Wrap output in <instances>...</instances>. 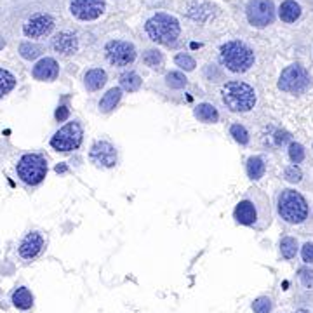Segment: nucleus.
<instances>
[{
    "label": "nucleus",
    "mask_w": 313,
    "mask_h": 313,
    "mask_svg": "<svg viewBox=\"0 0 313 313\" xmlns=\"http://www.w3.org/2000/svg\"><path fill=\"white\" fill-rule=\"evenodd\" d=\"M219 61L233 73H246L254 65V52L240 40H230L219 49Z\"/></svg>",
    "instance_id": "nucleus-1"
},
{
    "label": "nucleus",
    "mask_w": 313,
    "mask_h": 313,
    "mask_svg": "<svg viewBox=\"0 0 313 313\" xmlns=\"http://www.w3.org/2000/svg\"><path fill=\"white\" fill-rule=\"evenodd\" d=\"M223 103L230 112L244 113L256 106V91L242 80H231L221 89Z\"/></svg>",
    "instance_id": "nucleus-2"
},
{
    "label": "nucleus",
    "mask_w": 313,
    "mask_h": 313,
    "mask_svg": "<svg viewBox=\"0 0 313 313\" xmlns=\"http://www.w3.org/2000/svg\"><path fill=\"white\" fill-rule=\"evenodd\" d=\"M146 33L157 44H164V46H172L176 44L178 37L181 33V26L178 19L165 13L155 14L153 17L146 21Z\"/></svg>",
    "instance_id": "nucleus-3"
},
{
    "label": "nucleus",
    "mask_w": 313,
    "mask_h": 313,
    "mask_svg": "<svg viewBox=\"0 0 313 313\" xmlns=\"http://www.w3.org/2000/svg\"><path fill=\"white\" fill-rule=\"evenodd\" d=\"M280 217L292 225H299L308 217V204L305 197L296 190H282L279 195Z\"/></svg>",
    "instance_id": "nucleus-4"
},
{
    "label": "nucleus",
    "mask_w": 313,
    "mask_h": 313,
    "mask_svg": "<svg viewBox=\"0 0 313 313\" xmlns=\"http://www.w3.org/2000/svg\"><path fill=\"white\" fill-rule=\"evenodd\" d=\"M17 178L25 184H35L42 183L46 180L47 174V162L46 159L38 153H26L19 159L16 165Z\"/></svg>",
    "instance_id": "nucleus-5"
},
{
    "label": "nucleus",
    "mask_w": 313,
    "mask_h": 313,
    "mask_svg": "<svg viewBox=\"0 0 313 313\" xmlns=\"http://www.w3.org/2000/svg\"><path fill=\"white\" fill-rule=\"evenodd\" d=\"M312 85V77L310 73L301 66V65H291L287 66L279 79V89L291 94H303Z\"/></svg>",
    "instance_id": "nucleus-6"
},
{
    "label": "nucleus",
    "mask_w": 313,
    "mask_h": 313,
    "mask_svg": "<svg viewBox=\"0 0 313 313\" xmlns=\"http://www.w3.org/2000/svg\"><path fill=\"white\" fill-rule=\"evenodd\" d=\"M82 138H83L82 125L73 120V122H68L66 125H63L61 129L52 136L50 146L58 151H73L80 146Z\"/></svg>",
    "instance_id": "nucleus-7"
},
{
    "label": "nucleus",
    "mask_w": 313,
    "mask_h": 313,
    "mask_svg": "<svg viewBox=\"0 0 313 313\" xmlns=\"http://www.w3.org/2000/svg\"><path fill=\"white\" fill-rule=\"evenodd\" d=\"M246 13L250 25L256 28H264L273 23L275 7H273L271 0H249Z\"/></svg>",
    "instance_id": "nucleus-8"
},
{
    "label": "nucleus",
    "mask_w": 313,
    "mask_h": 313,
    "mask_svg": "<svg viewBox=\"0 0 313 313\" xmlns=\"http://www.w3.org/2000/svg\"><path fill=\"white\" fill-rule=\"evenodd\" d=\"M106 58L113 66H127L136 59V49L131 42L125 40H112L104 47Z\"/></svg>",
    "instance_id": "nucleus-9"
},
{
    "label": "nucleus",
    "mask_w": 313,
    "mask_h": 313,
    "mask_svg": "<svg viewBox=\"0 0 313 313\" xmlns=\"http://www.w3.org/2000/svg\"><path fill=\"white\" fill-rule=\"evenodd\" d=\"M104 0H71L70 13L80 21H92L104 13Z\"/></svg>",
    "instance_id": "nucleus-10"
},
{
    "label": "nucleus",
    "mask_w": 313,
    "mask_h": 313,
    "mask_svg": "<svg viewBox=\"0 0 313 313\" xmlns=\"http://www.w3.org/2000/svg\"><path fill=\"white\" fill-rule=\"evenodd\" d=\"M52 28H54V19L50 14H35L23 25V33L28 38H38L49 35Z\"/></svg>",
    "instance_id": "nucleus-11"
},
{
    "label": "nucleus",
    "mask_w": 313,
    "mask_h": 313,
    "mask_svg": "<svg viewBox=\"0 0 313 313\" xmlns=\"http://www.w3.org/2000/svg\"><path fill=\"white\" fill-rule=\"evenodd\" d=\"M89 159L96 165L101 167H113L117 164V150L115 146L108 141H98L92 145L89 151Z\"/></svg>",
    "instance_id": "nucleus-12"
},
{
    "label": "nucleus",
    "mask_w": 313,
    "mask_h": 313,
    "mask_svg": "<svg viewBox=\"0 0 313 313\" xmlns=\"http://www.w3.org/2000/svg\"><path fill=\"white\" fill-rule=\"evenodd\" d=\"M44 250V237L37 231H32V233L26 235L23 240H21L19 247H17V252L23 259L26 261H32L35 259L38 254Z\"/></svg>",
    "instance_id": "nucleus-13"
},
{
    "label": "nucleus",
    "mask_w": 313,
    "mask_h": 313,
    "mask_svg": "<svg viewBox=\"0 0 313 313\" xmlns=\"http://www.w3.org/2000/svg\"><path fill=\"white\" fill-rule=\"evenodd\" d=\"M32 75H33V79L42 80V82H52V80H56L59 75L58 63H56V59H52V58H42L33 66Z\"/></svg>",
    "instance_id": "nucleus-14"
},
{
    "label": "nucleus",
    "mask_w": 313,
    "mask_h": 313,
    "mask_svg": "<svg viewBox=\"0 0 313 313\" xmlns=\"http://www.w3.org/2000/svg\"><path fill=\"white\" fill-rule=\"evenodd\" d=\"M50 46H52V49H54L58 54L71 56L79 50V38H77L73 33H70V32H61V33H58L54 38H52Z\"/></svg>",
    "instance_id": "nucleus-15"
},
{
    "label": "nucleus",
    "mask_w": 313,
    "mask_h": 313,
    "mask_svg": "<svg viewBox=\"0 0 313 313\" xmlns=\"http://www.w3.org/2000/svg\"><path fill=\"white\" fill-rule=\"evenodd\" d=\"M233 217L237 219V223L240 225L250 226L258 221V211H256V205L250 200H242L238 202L237 207L233 211Z\"/></svg>",
    "instance_id": "nucleus-16"
},
{
    "label": "nucleus",
    "mask_w": 313,
    "mask_h": 313,
    "mask_svg": "<svg viewBox=\"0 0 313 313\" xmlns=\"http://www.w3.org/2000/svg\"><path fill=\"white\" fill-rule=\"evenodd\" d=\"M186 14L192 19L205 23L214 14V7L205 0H190L186 4Z\"/></svg>",
    "instance_id": "nucleus-17"
},
{
    "label": "nucleus",
    "mask_w": 313,
    "mask_h": 313,
    "mask_svg": "<svg viewBox=\"0 0 313 313\" xmlns=\"http://www.w3.org/2000/svg\"><path fill=\"white\" fill-rule=\"evenodd\" d=\"M83 83H85L87 91H99L106 83V71L101 68H91L83 75Z\"/></svg>",
    "instance_id": "nucleus-18"
},
{
    "label": "nucleus",
    "mask_w": 313,
    "mask_h": 313,
    "mask_svg": "<svg viewBox=\"0 0 313 313\" xmlns=\"http://www.w3.org/2000/svg\"><path fill=\"white\" fill-rule=\"evenodd\" d=\"M279 16L284 23H294L301 16V5L296 0H284L279 9Z\"/></svg>",
    "instance_id": "nucleus-19"
},
{
    "label": "nucleus",
    "mask_w": 313,
    "mask_h": 313,
    "mask_svg": "<svg viewBox=\"0 0 313 313\" xmlns=\"http://www.w3.org/2000/svg\"><path fill=\"white\" fill-rule=\"evenodd\" d=\"M122 98V87H113L110 89L106 94H104L103 98H101L99 101V110L103 113H110L112 110L117 108L118 101H120Z\"/></svg>",
    "instance_id": "nucleus-20"
},
{
    "label": "nucleus",
    "mask_w": 313,
    "mask_h": 313,
    "mask_svg": "<svg viewBox=\"0 0 313 313\" xmlns=\"http://www.w3.org/2000/svg\"><path fill=\"white\" fill-rule=\"evenodd\" d=\"M13 305L17 310H30L33 306V294L26 287H17L13 292Z\"/></svg>",
    "instance_id": "nucleus-21"
},
{
    "label": "nucleus",
    "mask_w": 313,
    "mask_h": 313,
    "mask_svg": "<svg viewBox=\"0 0 313 313\" xmlns=\"http://www.w3.org/2000/svg\"><path fill=\"white\" fill-rule=\"evenodd\" d=\"M195 117L200 122H205V124H216L219 120V113L213 104L202 103L195 108Z\"/></svg>",
    "instance_id": "nucleus-22"
},
{
    "label": "nucleus",
    "mask_w": 313,
    "mask_h": 313,
    "mask_svg": "<svg viewBox=\"0 0 313 313\" xmlns=\"http://www.w3.org/2000/svg\"><path fill=\"white\" fill-rule=\"evenodd\" d=\"M264 171H266V164L261 157H250L247 160V176L250 180H261L264 176Z\"/></svg>",
    "instance_id": "nucleus-23"
},
{
    "label": "nucleus",
    "mask_w": 313,
    "mask_h": 313,
    "mask_svg": "<svg viewBox=\"0 0 313 313\" xmlns=\"http://www.w3.org/2000/svg\"><path fill=\"white\" fill-rule=\"evenodd\" d=\"M141 83H143L141 77H139L136 71H125V73H122V77H120V87L127 92L139 91Z\"/></svg>",
    "instance_id": "nucleus-24"
},
{
    "label": "nucleus",
    "mask_w": 313,
    "mask_h": 313,
    "mask_svg": "<svg viewBox=\"0 0 313 313\" xmlns=\"http://www.w3.org/2000/svg\"><path fill=\"white\" fill-rule=\"evenodd\" d=\"M14 85H16V77H14L9 70L0 68V99H2L5 94H9V92L13 91Z\"/></svg>",
    "instance_id": "nucleus-25"
},
{
    "label": "nucleus",
    "mask_w": 313,
    "mask_h": 313,
    "mask_svg": "<svg viewBox=\"0 0 313 313\" xmlns=\"http://www.w3.org/2000/svg\"><path fill=\"white\" fill-rule=\"evenodd\" d=\"M42 54V47L37 44H32V42H23L19 46V56L26 61H32V59H37Z\"/></svg>",
    "instance_id": "nucleus-26"
},
{
    "label": "nucleus",
    "mask_w": 313,
    "mask_h": 313,
    "mask_svg": "<svg viewBox=\"0 0 313 313\" xmlns=\"http://www.w3.org/2000/svg\"><path fill=\"white\" fill-rule=\"evenodd\" d=\"M280 252H282V256H284L285 259L294 258V256H296V252H297L296 238H292V237H284V238H282V240H280Z\"/></svg>",
    "instance_id": "nucleus-27"
},
{
    "label": "nucleus",
    "mask_w": 313,
    "mask_h": 313,
    "mask_svg": "<svg viewBox=\"0 0 313 313\" xmlns=\"http://www.w3.org/2000/svg\"><path fill=\"white\" fill-rule=\"evenodd\" d=\"M143 63L150 68H160L164 63V58L157 49H148L145 54H143Z\"/></svg>",
    "instance_id": "nucleus-28"
},
{
    "label": "nucleus",
    "mask_w": 313,
    "mask_h": 313,
    "mask_svg": "<svg viewBox=\"0 0 313 313\" xmlns=\"http://www.w3.org/2000/svg\"><path fill=\"white\" fill-rule=\"evenodd\" d=\"M186 77L180 71H169L165 75V83L169 85L171 89H183L186 85Z\"/></svg>",
    "instance_id": "nucleus-29"
},
{
    "label": "nucleus",
    "mask_w": 313,
    "mask_h": 313,
    "mask_svg": "<svg viewBox=\"0 0 313 313\" xmlns=\"http://www.w3.org/2000/svg\"><path fill=\"white\" fill-rule=\"evenodd\" d=\"M230 134L233 136V139L238 143V145H247V143H249V132H247V129L244 125L233 124L230 127Z\"/></svg>",
    "instance_id": "nucleus-30"
},
{
    "label": "nucleus",
    "mask_w": 313,
    "mask_h": 313,
    "mask_svg": "<svg viewBox=\"0 0 313 313\" xmlns=\"http://www.w3.org/2000/svg\"><path fill=\"white\" fill-rule=\"evenodd\" d=\"M289 159L292 160V164H301L305 160V148L299 143H291L289 145Z\"/></svg>",
    "instance_id": "nucleus-31"
},
{
    "label": "nucleus",
    "mask_w": 313,
    "mask_h": 313,
    "mask_svg": "<svg viewBox=\"0 0 313 313\" xmlns=\"http://www.w3.org/2000/svg\"><path fill=\"white\" fill-rule=\"evenodd\" d=\"M174 63L181 68V70H186V71L195 70V66H197L195 59H193L190 54H184V52H181V54L176 56V58H174Z\"/></svg>",
    "instance_id": "nucleus-32"
},
{
    "label": "nucleus",
    "mask_w": 313,
    "mask_h": 313,
    "mask_svg": "<svg viewBox=\"0 0 313 313\" xmlns=\"http://www.w3.org/2000/svg\"><path fill=\"white\" fill-rule=\"evenodd\" d=\"M284 178H285V181H289V183H299V181L303 180V171L299 169L297 164H294V165L285 167Z\"/></svg>",
    "instance_id": "nucleus-33"
},
{
    "label": "nucleus",
    "mask_w": 313,
    "mask_h": 313,
    "mask_svg": "<svg viewBox=\"0 0 313 313\" xmlns=\"http://www.w3.org/2000/svg\"><path fill=\"white\" fill-rule=\"evenodd\" d=\"M252 312L254 313H270L271 312V299L266 296H261L254 299L252 303Z\"/></svg>",
    "instance_id": "nucleus-34"
},
{
    "label": "nucleus",
    "mask_w": 313,
    "mask_h": 313,
    "mask_svg": "<svg viewBox=\"0 0 313 313\" xmlns=\"http://www.w3.org/2000/svg\"><path fill=\"white\" fill-rule=\"evenodd\" d=\"M297 275H299L301 284L305 285L306 289L313 287V270L312 268H301V270L297 271Z\"/></svg>",
    "instance_id": "nucleus-35"
},
{
    "label": "nucleus",
    "mask_w": 313,
    "mask_h": 313,
    "mask_svg": "<svg viewBox=\"0 0 313 313\" xmlns=\"http://www.w3.org/2000/svg\"><path fill=\"white\" fill-rule=\"evenodd\" d=\"M301 256L305 263H313V242H306L301 249Z\"/></svg>",
    "instance_id": "nucleus-36"
},
{
    "label": "nucleus",
    "mask_w": 313,
    "mask_h": 313,
    "mask_svg": "<svg viewBox=\"0 0 313 313\" xmlns=\"http://www.w3.org/2000/svg\"><path fill=\"white\" fill-rule=\"evenodd\" d=\"M54 117L58 122H65L68 117H70V108H68L66 104H61V106H58V110H56Z\"/></svg>",
    "instance_id": "nucleus-37"
},
{
    "label": "nucleus",
    "mask_w": 313,
    "mask_h": 313,
    "mask_svg": "<svg viewBox=\"0 0 313 313\" xmlns=\"http://www.w3.org/2000/svg\"><path fill=\"white\" fill-rule=\"evenodd\" d=\"M275 139H277V145H285L287 141H291V134L285 132V131H279L275 134Z\"/></svg>",
    "instance_id": "nucleus-38"
},
{
    "label": "nucleus",
    "mask_w": 313,
    "mask_h": 313,
    "mask_svg": "<svg viewBox=\"0 0 313 313\" xmlns=\"http://www.w3.org/2000/svg\"><path fill=\"white\" fill-rule=\"evenodd\" d=\"M65 171H66V167H65V165H58V167H56V172H65Z\"/></svg>",
    "instance_id": "nucleus-39"
},
{
    "label": "nucleus",
    "mask_w": 313,
    "mask_h": 313,
    "mask_svg": "<svg viewBox=\"0 0 313 313\" xmlns=\"http://www.w3.org/2000/svg\"><path fill=\"white\" fill-rule=\"evenodd\" d=\"M4 47H5V40H4L2 37H0V50L4 49Z\"/></svg>",
    "instance_id": "nucleus-40"
},
{
    "label": "nucleus",
    "mask_w": 313,
    "mask_h": 313,
    "mask_svg": "<svg viewBox=\"0 0 313 313\" xmlns=\"http://www.w3.org/2000/svg\"><path fill=\"white\" fill-rule=\"evenodd\" d=\"M296 313H310V312H308V310H303V308H301V310H297Z\"/></svg>",
    "instance_id": "nucleus-41"
}]
</instances>
